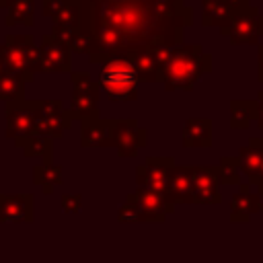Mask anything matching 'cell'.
Returning a JSON list of instances; mask_svg holds the SVG:
<instances>
[{"instance_id": "cell-35", "label": "cell", "mask_w": 263, "mask_h": 263, "mask_svg": "<svg viewBox=\"0 0 263 263\" xmlns=\"http://www.w3.org/2000/svg\"><path fill=\"white\" fill-rule=\"evenodd\" d=\"M8 4V0H0V6H6Z\"/></svg>"}, {"instance_id": "cell-27", "label": "cell", "mask_w": 263, "mask_h": 263, "mask_svg": "<svg viewBox=\"0 0 263 263\" xmlns=\"http://www.w3.org/2000/svg\"><path fill=\"white\" fill-rule=\"evenodd\" d=\"M62 166L60 164H45V162H41V164H37L35 168H33V183L37 185V187H41V191L45 193V195H51L53 191H55V187H60L62 185Z\"/></svg>"}, {"instance_id": "cell-23", "label": "cell", "mask_w": 263, "mask_h": 263, "mask_svg": "<svg viewBox=\"0 0 263 263\" xmlns=\"http://www.w3.org/2000/svg\"><path fill=\"white\" fill-rule=\"evenodd\" d=\"M25 82H29L23 74L8 70L6 66L0 70V101L10 103L16 99H25Z\"/></svg>"}, {"instance_id": "cell-1", "label": "cell", "mask_w": 263, "mask_h": 263, "mask_svg": "<svg viewBox=\"0 0 263 263\" xmlns=\"http://www.w3.org/2000/svg\"><path fill=\"white\" fill-rule=\"evenodd\" d=\"M191 21L183 0H80V33L90 64L142 47H177Z\"/></svg>"}, {"instance_id": "cell-8", "label": "cell", "mask_w": 263, "mask_h": 263, "mask_svg": "<svg viewBox=\"0 0 263 263\" xmlns=\"http://www.w3.org/2000/svg\"><path fill=\"white\" fill-rule=\"evenodd\" d=\"M72 115L64 107L60 99H43L39 105L37 113V123H35V136H45V138H62V134L72 125Z\"/></svg>"}, {"instance_id": "cell-29", "label": "cell", "mask_w": 263, "mask_h": 263, "mask_svg": "<svg viewBox=\"0 0 263 263\" xmlns=\"http://www.w3.org/2000/svg\"><path fill=\"white\" fill-rule=\"evenodd\" d=\"M117 220L121 224H134V222H142V214H140V208L136 205L134 199L125 197V201L121 203V208L117 210Z\"/></svg>"}, {"instance_id": "cell-5", "label": "cell", "mask_w": 263, "mask_h": 263, "mask_svg": "<svg viewBox=\"0 0 263 263\" xmlns=\"http://www.w3.org/2000/svg\"><path fill=\"white\" fill-rule=\"evenodd\" d=\"M72 95H70V115L72 119H88L99 115L101 84L88 72H70Z\"/></svg>"}, {"instance_id": "cell-36", "label": "cell", "mask_w": 263, "mask_h": 263, "mask_svg": "<svg viewBox=\"0 0 263 263\" xmlns=\"http://www.w3.org/2000/svg\"><path fill=\"white\" fill-rule=\"evenodd\" d=\"M2 68H4V64H2V62H0V70H2Z\"/></svg>"}, {"instance_id": "cell-3", "label": "cell", "mask_w": 263, "mask_h": 263, "mask_svg": "<svg viewBox=\"0 0 263 263\" xmlns=\"http://www.w3.org/2000/svg\"><path fill=\"white\" fill-rule=\"evenodd\" d=\"M99 84L111 101H136L140 76L127 55H115L101 64Z\"/></svg>"}, {"instance_id": "cell-24", "label": "cell", "mask_w": 263, "mask_h": 263, "mask_svg": "<svg viewBox=\"0 0 263 263\" xmlns=\"http://www.w3.org/2000/svg\"><path fill=\"white\" fill-rule=\"evenodd\" d=\"M16 144V148H21L23 150V154L27 156V158H33V156H39V158H43V162L45 164H51L53 160H51V156H53V140L51 138H45V136H29V138H25V140H18V142H14Z\"/></svg>"}, {"instance_id": "cell-17", "label": "cell", "mask_w": 263, "mask_h": 263, "mask_svg": "<svg viewBox=\"0 0 263 263\" xmlns=\"http://www.w3.org/2000/svg\"><path fill=\"white\" fill-rule=\"evenodd\" d=\"M80 146L82 148H113V119L101 115L80 121Z\"/></svg>"}, {"instance_id": "cell-4", "label": "cell", "mask_w": 263, "mask_h": 263, "mask_svg": "<svg viewBox=\"0 0 263 263\" xmlns=\"http://www.w3.org/2000/svg\"><path fill=\"white\" fill-rule=\"evenodd\" d=\"M0 62L18 74H23L29 82L39 74V45L31 35H6L0 43Z\"/></svg>"}, {"instance_id": "cell-34", "label": "cell", "mask_w": 263, "mask_h": 263, "mask_svg": "<svg viewBox=\"0 0 263 263\" xmlns=\"http://www.w3.org/2000/svg\"><path fill=\"white\" fill-rule=\"evenodd\" d=\"M257 191V189H255ZM257 195H259V208L263 210V191H257Z\"/></svg>"}, {"instance_id": "cell-10", "label": "cell", "mask_w": 263, "mask_h": 263, "mask_svg": "<svg viewBox=\"0 0 263 263\" xmlns=\"http://www.w3.org/2000/svg\"><path fill=\"white\" fill-rule=\"evenodd\" d=\"M175 160L171 156H150L144 164L136 166V187H146L152 191H160L166 195L168 179Z\"/></svg>"}, {"instance_id": "cell-20", "label": "cell", "mask_w": 263, "mask_h": 263, "mask_svg": "<svg viewBox=\"0 0 263 263\" xmlns=\"http://www.w3.org/2000/svg\"><path fill=\"white\" fill-rule=\"evenodd\" d=\"M181 142L185 148H210L212 146V119L189 117L183 125Z\"/></svg>"}, {"instance_id": "cell-18", "label": "cell", "mask_w": 263, "mask_h": 263, "mask_svg": "<svg viewBox=\"0 0 263 263\" xmlns=\"http://www.w3.org/2000/svg\"><path fill=\"white\" fill-rule=\"evenodd\" d=\"M41 12L55 27H80V0H41Z\"/></svg>"}, {"instance_id": "cell-16", "label": "cell", "mask_w": 263, "mask_h": 263, "mask_svg": "<svg viewBox=\"0 0 263 263\" xmlns=\"http://www.w3.org/2000/svg\"><path fill=\"white\" fill-rule=\"evenodd\" d=\"M201 25L203 27H224L234 16L251 8L249 0H201Z\"/></svg>"}, {"instance_id": "cell-12", "label": "cell", "mask_w": 263, "mask_h": 263, "mask_svg": "<svg viewBox=\"0 0 263 263\" xmlns=\"http://www.w3.org/2000/svg\"><path fill=\"white\" fill-rule=\"evenodd\" d=\"M39 70L49 74L72 72V51L70 47L55 39L51 33L41 37L39 43Z\"/></svg>"}, {"instance_id": "cell-11", "label": "cell", "mask_w": 263, "mask_h": 263, "mask_svg": "<svg viewBox=\"0 0 263 263\" xmlns=\"http://www.w3.org/2000/svg\"><path fill=\"white\" fill-rule=\"evenodd\" d=\"M191 195H193V203L216 205L222 201L216 166H205V164L191 166Z\"/></svg>"}, {"instance_id": "cell-7", "label": "cell", "mask_w": 263, "mask_h": 263, "mask_svg": "<svg viewBox=\"0 0 263 263\" xmlns=\"http://www.w3.org/2000/svg\"><path fill=\"white\" fill-rule=\"evenodd\" d=\"M220 35L228 37L234 45H259V39L263 37V14L259 8L251 6L247 12L220 27Z\"/></svg>"}, {"instance_id": "cell-22", "label": "cell", "mask_w": 263, "mask_h": 263, "mask_svg": "<svg viewBox=\"0 0 263 263\" xmlns=\"http://www.w3.org/2000/svg\"><path fill=\"white\" fill-rule=\"evenodd\" d=\"M238 162H240V173L247 177V183L251 185L263 162V138H251L249 144L240 148Z\"/></svg>"}, {"instance_id": "cell-25", "label": "cell", "mask_w": 263, "mask_h": 263, "mask_svg": "<svg viewBox=\"0 0 263 263\" xmlns=\"http://www.w3.org/2000/svg\"><path fill=\"white\" fill-rule=\"evenodd\" d=\"M257 113V99H232L230 101V127L247 129Z\"/></svg>"}, {"instance_id": "cell-21", "label": "cell", "mask_w": 263, "mask_h": 263, "mask_svg": "<svg viewBox=\"0 0 263 263\" xmlns=\"http://www.w3.org/2000/svg\"><path fill=\"white\" fill-rule=\"evenodd\" d=\"M166 197L173 205L179 203H193V195H191V166L185 164H175L171 171V179H168V191Z\"/></svg>"}, {"instance_id": "cell-31", "label": "cell", "mask_w": 263, "mask_h": 263, "mask_svg": "<svg viewBox=\"0 0 263 263\" xmlns=\"http://www.w3.org/2000/svg\"><path fill=\"white\" fill-rule=\"evenodd\" d=\"M255 121H257V125L263 129V90H261L259 97H257V113H255Z\"/></svg>"}, {"instance_id": "cell-13", "label": "cell", "mask_w": 263, "mask_h": 263, "mask_svg": "<svg viewBox=\"0 0 263 263\" xmlns=\"http://www.w3.org/2000/svg\"><path fill=\"white\" fill-rule=\"evenodd\" d=\"M146 129L136 119H113V148L121 158L136 156L146 146Z\"/></svg>"}, {"instance_id": "cell-14", "label": "cell", "mask_w": 263, "mask_h": 263, "mask_svg": "<svg viewBox=\"0 0 263 263\" xmlns=\"http://www.w3.org/2000/svg\"><path fill=\"white\" fill-rule=\"evenodd\" d=\"M129 199L136 201L142 214V222H164L168 214H173L175 205L168 201V197L160 191H152L146 187H136L132 193H127Z\"/></svg>"}, {"instance_id": "cell-2", "label": "cell", "mask_w": 263, "mask_h": 263, "mask_svg": "<svg viewBox=\"0 0 263 263\" xmlns=\"http://www.w3.org/2000/svg\"><path fill=\"white\" fill-rule=\"evenodd\" d=\"M212 72V55L205 53L201 43H181L171 49L168 62L160 76L164 90L191 92L193 86Z\"/></svg>"}, {"instance_id": "cell-15", "label": "cell", "mask_w": 263, "mask_h": 263, "mask_svg": "<svg viewBox=\"0 0 263 263\" xmlns=\"http://www.w3.org/2000/svg\"><path fill=\"white\" fill-rule=\"evenodd\" d=\"M33 218V193H0V224H31Z\"/></svg>"}, {"instance_id": "cell-33", "label": "cell", "mask_w": 263, "mask_h": 263, "mask_svg": "<svg viewBox=\"0 0 263 263\" xmlns=\"http://www.w3.org/2000/svg\"><path fill=\"white\" fill-rule=\"evenodd\" d=\"M251 187H257V191H263V162H261V168H259L255 181L251 183Z\"/></svg>"}, {"instance_id": "cell-30", "label": "cell", "mask_w": 263, "mask_h": 263, "mask_svg": "<svg viewBox=\"0 0 263 263\" xmlns=\"http://www.w3.org/2000/svg\"><path fill=\"white\" fill-rule=\"evenodd\" d=\"M82 208V195L80 193H64L62 195V212L64 214H78Z\"/></svg>"}, {"instance_id": "cell-32", "label": "cell", "mask_w": 263, "mask_h": 263, "mask_svg": "<svg viewBox=\"0 0 263 263\" xmlns=\"http://www.w3.org/2000/svg\"><path fill=\"white\" fill-rule=\"evenodd\" d=\"M257 78L263 82V43L257 45Z\"/></svg>"}, {"instance_id": "cell-28", "label": "cell", "mask_w": 263, "mask_h": 263, "mask_svg": "<svg viewBox=\"0 0 263 263\" xmlns=\"http://www.w3.org/2000/svg\"><path fill=\"white\" fill-rule=\"evenodd\" d=\"M218 179L220 185H240V162L238 156H222L218 162Z\"/></svg>"}, {"instance_id": "cell-19", "label": "cell", "mask_w": 263, "mask_h": 263, "mask_svg": "<svg viewBox=\"0 0 263 263\" xmlns=\"http://www.w3.org/2000/svg\"><path fill=\"white\" fill-rule=\"evenodd\" d=\"M255 212H261L259 195H257V191H253V187L249 183H240L238 191L230 199V220L232 222H249V218Z\"/></svg>"}, {"instance_id": "cell-9", "label": "cell", "mask_w": 263, "mask_h": 263, "mask_svg": "<svg viewBox=\"0 0 263 263\" xmlns=\"http://www.w3.org/2000/svg\"><path fill=\"white\" fill-rule=\"evenodd\" d=\"M171 49L173 47L156 45V47H142V49H136V51H129L123 55H127V60L134 64V68L140 76V82H160V76L168 62Z\"/></svg>"}, {"instance_id": "cell-26", "label": "cell", "mask_w": 263, "mask_h": 263, "mask_svg": "<svg viewBox=\"0 0 263 263\" xmlns=\"http://www.w3.org/2000/svg\"><path fill=\"white\" fill-rule=\"evenodd\" d=\"M6 8L8 12H6L4 23L8 27H14V25L33 27L35 25V0H8Z\"/></svg>"}, {"instance_id": "cell-6", "label": "cell", "mask_w": 263, "mask_h": 263, "mask_svg": "<svg viewBox=\"0 0 263 263\" xmlns=\"http://www.w3.org/2000/svg\"><path fill=\"white\" fill-rule=\"evenodd\" d=\"M39 105H41V101H33V99H16V101L6 103V107H4L6 138L18 142V140L33 136Z\"/></svg>"}]
</instances>
